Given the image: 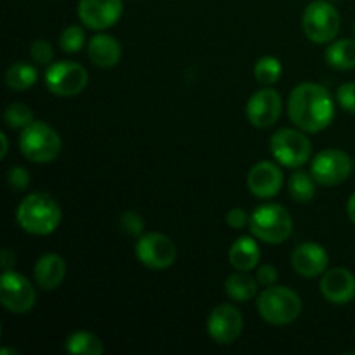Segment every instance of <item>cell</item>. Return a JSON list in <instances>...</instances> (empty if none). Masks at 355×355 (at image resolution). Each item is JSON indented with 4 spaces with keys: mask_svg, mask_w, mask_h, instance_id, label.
Masks as SVG:
<instances>
[{
    "mask_svg": "<svg viewBox=\"0 0 355 355\" xmlns=\"http://www.w3.org/2000/svg\"><path fill=\"white\" fill-rule=\"evenodd\" d=\"M288 114L297 128L307 134H318L328 128L335 118L331 94L319 83H300L291 90Z\"/></svg>",
    "mask_w": 355,
    "mask_h": 355,
    "instance_id": "obj_1",
    "label": "cell"
},
{
    "mask_svg": "<svg viewBox=\"0 0 355 355\" xmlns=\"http://www.w3.org/2000/svg\"><path fill=\"white\" fill-rule=\"evenodd\" d=\"M61 208L47 193H31L16 210L17 225L33 236H49L61 224Z\"/></svg>",
    "mask_w": 355,
    "mask_h": 355,
    "instance_id": "obj_2",
    "label": "cell"
},
{
    "mask_svg": "<svg viewBox=\"0 0 355 355\" xmlns=\"http://www.w3.org/2000/svg\"><path fill=\"white\" fill-rule=\"evenodd\" d=\"M302 298L297 291L286 286H267L257 298L260 318L272 326H286L297 321L302 314Z\"/></svg>",
    "mask_w": 355,
    "mask_h": 355,
    "instance_id": "obj_3",
    "label": "cell"
},
{
    "mask_svg": "<svg viewBox=\"0 0 355 355\" xmlns=\"http://www.w3.org/2000/svg\"><path fill=\"white\" fill-rule=\"evenodd\" d=\"M250 231L257 239L267 245H281L293 232V218L281 205H260L250 215Z\"/></svg>",
    "mask_w": 355,
    "mask_h": 355,
    "instance_id": "obj_4",
    "label": "cell"
},
{
    "mask_svg": "<svg viewBox=\"0 0 355 355\" xmlns=\"http://www.w3.org/2000/svg\"><path fill=\"white\" fill-rule=\"evenodd\" d=\"M62 141L58 132L45 121H31L21 130L19 149L33 163H51L59 156Z\"/></svg>",
    "mask_w": 355,
    "mask_h": 355,
    "instance_id": "obj_5",
    "label": "cell"
},
{
    "mask_svg": "<svg viewBox=\"0 0 355 355\" xmlns=\"http://www.w3.org/2000/svg\"><path fill=\"white\" fill-rule=\"evenodd\" d=\"M342 19L328 0H314L302 14V30L314 44H331L340 33Z\"/></svg>",
    "mask_w": 355,
    "mask_h": 355,
    "instance_id": "obj_6",
    "label": "cell"
},
{
    "mask_svg": "<svg viewBox=\"0 0 355 355\" xmlns=\"http://www.w3.org/2000/svg\"><path fill=\"white\" fill-rule=\"evenodd\" d=\"M307 132L300 128H281L270 137V153L279 165L298 168L311 158L312 144Z\"/></svg>",
    "mask_w": 355,
    "mask_h": 355,
    "instance_id": "obj_7",
    "label": "cell"
},
{
    "mask_svg": "<svg viewBox=\"0 0 355 355\" xmlns=\"http://www.w3.org/2000/svg\"><path fill=\"white\" fill-rule=\"evenodd\" d=\"M87 83H89V73L75 61L52 62L45 71V87L59 97L78 96L80 92H83Z\"/></svg>",
    "mask_w": 355,
    "mask_h": 355,
    "instance_id": "obj_8",
    "label": "cell"
},
{
    "mask_svg": "<svg viewBox=\"0 0 355 355\" xmlns=\"http://www.w3.org/2000/svg\"><path fill=\"white\" fill-rule=\"evenodd\" d=\"M135 257L142 266L153 270H163L177 260V246L162 232H148L137 238Z\"/></svg>",
    "mask_w": 355,
    "mask_h": 355,
    "instance_id": "obj_9",
    "label": "cell"
},
{
    "mask_svg": "<svg viewBox=\"0 0 355 355\" xmlns=\"http://www.w3.org/2000/svg\"><path fill=\"white\" fill-rule=\"evenodd\" d=\"M0 302L12 314H26L37 302L33 284L16 270H3L0 277Z\"/></svg>",
    "mask_w": 355,
    "mask_h": 355,
    "instance_id": "obj_10",
    "label": "cell"
},
{
    "mask_svg": "<svg viewBox=\"0 0 355 355\" xmlns=\"http://www.w3.org/2000/svg\"><path fill=\"white\" fill-rule=\"evenodd\" d=\"M354 168L352 158L342 149H324L314 156L311 165V173L315 182L321 186L331 187L345 182Z\"/></svg>",
    "mask_w": 355,
    "mask_h": 355,
    "instance_id": "obj_11",
    "label": "cell"
},
{
    "mask_svg": "<svg viewBox=\"0 0 355 355\" xmlns=\"http://www.w3.org/2000/svg\"><path fill=\"white\" fill-rule=\"evenodd\" d=\"M123 14L121 0H80L78 19L90 30L103 31L114 26Z\"/></svg>",
    "mask_w": 355,
    "mask_h": 355,
    "instance_id": "obj_12",
    "label": "cell"
},
{
    "mask_svg": "<svg viewBox=\"0 0 355 355\" xmlns=\"http://www.w3.org/2000/svg\"><path fill=\"white\" fill-rule=\"evenodd\" d=\"M243 326L245 322H243L241 312L234 305L229 304L215 307L207 322L208 335L220 345H231L232 342H236L241 335Z\"/></svg>",
    "mask_w": 355,
    "mask_h": 355,
    "instance_id": "obj_13",
    "label": "cell"
},
{
    "mask_svg": "<svg viewBox=\"0 0 355 355\" xmlns=\"http://www.w3.org/2000/svg\"><path fill=\"white\" fill-rule=\"evenodd\" d=\"M283 99L274 89H260L246 103V118L257 128H269L279 120Z\"/></svg>",
    "mask_w": 355,
    "mask_h": 355,
    "instance_id": "obj_14",
    "label": "cell"
},
{
    "mask_svg": "<svg viewBox=\"0 0 355 355\" xmlns=\"http://www.w3.org/2000/svg\"><path fill=\"white\" fill-rule=\"evenodd\" d=\"M284 177L279 166L272 162H259L250 168L246 177V186L250 193L260 200H269L277 196L283 189Z\"/></svg>",
    "mask_w": 355,
    "mask_h": 355,
    "instance_id": "obj_15",
    "label": "cell"
},
{
    "mask_svg": "<svg viewBox=\"0 0 355 355\" xmlns=\"http://www.w3.org/2000/svg\"><path fill=\"white\" fill-rule=\"evenodd\" d=\"M328 252L318 243H302L291 253V267L302 277H319L328 270Z\"/></svg>",
    "mask_w": 355,
    "mask_h": 355,
    "instance_id": "obj_16",
    "label": "cell"
},
{
    "mask_svg": "<svg viewBox=\"0 0 355 355\" xmlns=\"http://www.w3.org/2000/svg\"><path fill=\"white\" fill-rule=\"evenodd\" d=\"M321 293L333 305H345L355 298V276L349 269H328L321 277Z\"/></svg>",
    "mask_w": 355,
    "mask_h": 355,
    "instance_id": "obj_17",
    "label": "cell"
},
{
    "mask_svg": "<svg viewBox=\"0 0 355 355\" xmlns=\"http://www.w3.org/2000/svg\"><path fill=\"white\" fill-rule=\"evenodd\" d=\"M87 54L92 64L97 68L110 69L120 62L121 59V45L114 37L107 33H97L90 38L87 45Z\"/></svg>",
    "mask_w": 355,
    "mask_h": 355,
    "instance_id": "obj_18",
    "label": "cell"
},
{
    "mask_svg": "<svg viewBox=\"0 0 355 355\" xmlns=\"http://www.w3.org/2000/svg\"><path fill=\"white\" fill-rule=\"evenodd\" d=\"M37 286L45 291H52L61 286L66 276V262L58 253H45L37 260L33 269Z\"/></svg>",
    "mask_w": 355,
    "mask_h": 355,
    "instance_id": "obj_19",
    "label": "cell"
},
{
    "mask_svg": "<svg viewBox=\"0 0 355 355\" xmlns=\"http://www.w3.org/2000/svg\"><path fill=\"white\" fill-rule=\"evenodd\" d=\"M260 246L255 241V236H241L232 243L231 250H229V262L236 270H250L257 269L260 263Z\"/></svg>",
    "mask_w": 355,
    "mask_h": 355,
    "instance_id": "obj_20",
    "label": "cell"
},
{
    "mask_svg": "<svg viewBox=\"0 0 355 355\" xmlns=\"http://www.w3.org/2000/svg\"><path fill=\"white\" fill-rule=\"evenodd\" d=\"M225 293L231 300L248 302L259 293V281L246 270H238L225 281Z\"/></svg>",
    "mask_w": 355,
    "mask_h": 355,
    "instance_id": "obj_21",
    "label": "cell"
},
{
    "mask_svg": "<svg viewBox=\"0 0 355 355\" xmlns=\"http://www.w3.org/2000/svg\"><path fill=\"white\" fill-rule=\"evenodd\" d=\"M326 62L331 68L347 69L355 68V40L352 38H340V40H333L326 49Z\"/></svg>",
    "mask_w": 355,
    "mask_h": 355,
    "instance_id": "obj_22",
    "label": "cell"
},
{
    "mask_svg": "<svg viewBox=\"0 0 355 355\" xmlns=\"http://www.w3.org/2000/svg\"><path fill=\"white\" fill-rule=\"evenodd\" d=\"M38 71L33 64L24 61H17L10 64L6 71V85L14 92H23L31 89L37 83Z\"/></svg>",
    "mask_w": 355,
    "mask_h": 355,
    "instance_id": "obj_23",
    "label": "cell"
},
{
    "mask_svg": "<svg viewBox=\"0 0 355 355\" xmlns=\"http://www.w3.org/2000/svg\"><path fill=\"white\" fill-rule=\"evenodd\" d=\"M66 352L76 355H103L104 345L99 336L89 331H76L66 340Z\"/></svg>",
    "mask_w": 355,
    "mask_h": 355,
    "instance_id": "obj_24",
    "label": "cell"
},
{
    "mask_svg": "<svg viewBox=\"0 0 355 355\" xmlns=\"http://www.w3.org/2000/svg\"><path fill=\"white\" fill-rule=\"evenodd\" d=\"M315 182L314 175L307 172H295L288 180V193L298 203H311L315 198Z\"/></svg>",
    "mask_w": 355,
    "mask_h": 355,
    "instance_id": "obj_25",
    "label": "cell"
},
{
    "mask_svg": "<svg viewBox=\"0 0 355 355\" xmlns=\"http://www.w3.org/2000/svg\"><path fill=\"white\" fill-rule=\"evenodd\" d=\"M253 73H255L257 82H260L262 85H274L283 75V64L274 55H263L255 62Z\"/></svg>",
    "mask_w": 355,
    "mask_h": 355,
    "instance_id": "obj_26",
    "label": "cell"
},
{
    "mask_svg": "<svg viewBox=\"0 0 355 355\" xmlns=\"http://www.w3.org/2000/svg\"><path fill=\"white\" fill-rule=\"evenodd\" d=\"M3 120H6L7 127L9 128H21L23 130L24 127L31 123L33 120V111L28 106L21 103L9 104L6 107V113H3Z\"/></svg>",
    "mask_w": 355,
    "mask_h": 355,
    "instance_id": "obj_27",
    "label": "cell"
},
{
    "mask_svg": "<svg viewBox=\"0 0 355 355\" xmlns=\"http://www.w3.org/2000/svg\"><path fill=\"white\" fill-rule=\"evenodd\" d=\"M83 44H85V31L78 24L64 28L61 37H59V45L66 54H76V52L82 51Z\"/></svg>",
    "mask_w": 355,
    "mask_h": 355,
    "instance_id": "obj_28",
    "label": "cell"
},
{
    "mask_svg": "<svg viewBox=\"0 0 355 355\" xmlns=\"http://www.w3.org/2000/svg\"><path fill=\"white\" fill-rule=\"evenodd\" d=\"M30 55L33 59V62H37L38 66H51L54 61V49L49 44L47 40H35L30 47Z\"/></svg>",
    "mask_w": 355,
    "mask_h": 355,
    "instance_id": "obj_29",
    "label": "cell"
},
{
    "mask_svg": "<svg viewBox=\"0 0 355 355\" xmlns=\"http://www.w3.org/2000/svg\"><path fill=\"white\" fill-rule=\"evenodd\" d=\"M120 227L121 231L127 234L134 236V238H141L144 234V220L135 211H125L120 217Z\"/></svg>",
    "mask_w": 355,
    "mask_h": 355,
    "instance_id": "obj_30",
    "label": "cell"
},
{
    "mask_svg": "<svg viewBox=\"0 0 355 355\" xmlns=\"http://www.w3.org/2000/svg\"><path fill=\"white\" fill-rule=\"evenodd\" d=\"M336 101L343 111L355 114V83L349 82L340 85L336 89Z\"/></svg>",
    "mask_w": 355,
    "mask_h": 355,
    "instance_id": "obj_31",
    "label": "cell"
},
{
    "mask_svg": "<svg viewBox=\"0 0 355 355\" xmlns=\"http://www.w3.org/2000/svg\"><path fill=\"white\" fill-rule=\"evenodd\" d=\"M7 184L16 191L26 189L28 184H30V172L23 166H12L7 172Z\"/></svg>",
    "mask_w": 355,
    "mask_h": 355,
    "instance_id": "obj_32",
    "label": "cell"
},
{
    "mask_svg": "<svg viewBox=\"0 0 355 355\" xmlns=\"http://www.w3.org/2000/svg\"><path fill=\"white\" fill-rule=\"evenodd\" d=\"M257 281L260 286H272L277 281V270L276 267L270 263H263V266L257 267Z\"/></svg>",
    "mask_w": 355,
    "mask_h": 355,
    "instance_id": "obj_33",
    "label": "cell"
},
{
    "mask_svg": "<svg viewBox=\"0 0 355 355\" xmlns=\"http://www.w3.org/2000/svg\"><path fill=\"white\" fill-rule=\"evenodd\" d=\"M225 222L231 229H245L250 225V215L243 208H232L225 217Z\"/></svg>",
    "mask_w": 355,
    "mask_h": 355,
    "instance_id": "obj_34",
    "label": "cell"
},
{
    "mask_svg": "<svg viewBox=\"0 0 355 355\" xmlns=\"http://www.w3.org/2000/svg\"><path fill=\"white\" fill-rule=\"evenodd\" d=\"M0 257H2V267L3 270H9L10 267L14 266V260H16V257H14V253L10 252V250H2V253H0Z\"/></svg>",
    "mask_w": 355,
    "mask_h": 355,
    "instance_id": "obj_35",
    "label": "cell"
},
{
    "mask_svg": "<svg viewBox=\"0 0 355 355\" xmlns=\"http://www.w3.org/2000/svg\"><path fill=\"white\" fill-rule=\"evenodd\" d=\"M347 214H349V218L352 220V224L355 225V193L350 196L349 203H347Z\"/></svg>",
    "mask_w": 355,
    "mask_h": 355,
    "instance_id": "obj_36",
    "label": "cell"
},
{
    "mask_svg": "<svg viewBox=\"0 0 355 355\" xmlns=\"http://www.w3.org/2000/svg\"><path fill=\"white\" fill-rule=\"evenodd\" d=\"M0 139H2V153H0V156H2V158H6L7 149H9V141H7L6 134H0Z\"/></svg>",
    "mask_w": 355,
    "mask_h": 355,
    "instance_id": "obj_37",
    "label": "cell"
},
{
    "mask_svg": "<svg viewBox=\"0 0 355 355\" xmlns=\"http://www.w3.org/2000/svg\"><path fill=\"white\" fill-rule=\"evenodd\" d=\"M9 354H16L17 355L16 350H12V349H2V350H0V355H9Z\"/></svg>",
    "mask_w": 355,
    "mask_h": 355,
    "instance_id": "obj_38",
    "label": "cell"
},
{
    "mask_svg": "<svg viewBox=\"0 0 355 355\" xmlns=\"http://www.w3.org/2000/svg\"><path fill=\"white\" fill-rule=\"evenodd\" d=\"M354 33H355V26H354Z\"/></svg>",
    "mask_w": 355,
    "mask_h": 355,
    "instance_id": "obj_39",
    "label": "cell"
}]
</instances>
